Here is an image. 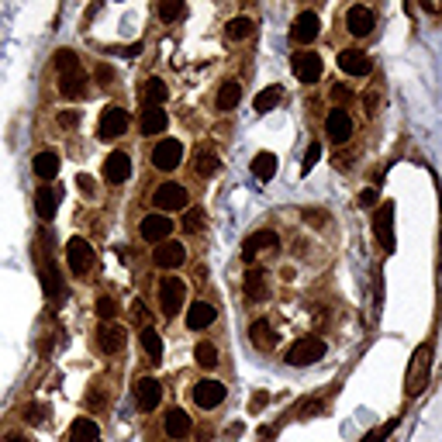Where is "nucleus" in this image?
<instances>
[{
  "label": "nucleus",
  "mask_w": 442,
  "mask_h": 442,
  "mask_svg": "<svg viewBox=\"0 0 442 442\" xmlns=\"http://www.w3.org/2000/svg\"><path fill=\"white\" fill-rule=\"evenodd\" d=\"M429 370H432V342H422L411 356V363H408V377H404V394L408 397H418L429 387Z\"/></svg>",
  "instance_id": "nucleus-1"
},
{
  "label": "nucleus",
  "mask_w": 442,
  "mask_h": 442,
  "mask_svg": "<svg viewBox=\"0 0 442 442\" xmlns=\"http://www.w3.org/2000/svg\"><path fill=\"white\" fill-rule=\"evenodd\" d=\"M183 301H187V283L180 276H163L159 280V311L166 318H173L183 308Z\"/></svg>",
  "instance_id": "nucleus-2"
},
{
  "label": "nucleus",
  "mask_w": 442,
  "mask_h": 442,
  "mask_svg": "<svg viewBox=\"0 0 442 442\" xmlns=\"http://www.w3.org/2000/svg\"><path fill=\"white\" fill-rule=\"evenodd\" d=\"M325 356V342L318 336H308V339H297L290 349H287V363L290 366H311Z\"/></svg>",
  "instance_id": "nucleus-3"
},
{
  "label": "nucleus",
  "mask_w": 442,
  "mask_h": 442,
  "mask_svg": "<svg viewBox=\"0 0 442 442\" xmlns=\"http://www.w3.org/2000/svg\"><path fill=\"white\" fill-rule=\"evenodd\" d=\"M225 384L221 380H197L194 387H190V401L197 404V408H204V411H211V408H218L221 401H225Z\"/></svg>",
  "instance_id": "nucleus-4"
},
{
  "label": "nucleus",
  "mask_w": 442,
  "mask_h": 442,
  "mask_svg": "<svg viewBox=\"0 0 442 442\" xmlns=\"http://www.w3.org/2000/svg\"><path fill=\"white\" fill-rule=\"evenodd\" d=\"M318 31H322L318 14H315V10H301V14L294 17V24H290V42H294V45H311V42L318 38Z\"/></svg>",
  "instance_id": "nucleus-5"
},
{
  "label": "nucleus",
  "mask_w": 442,
  "mask_h": 442,
  "mask_svg": "<svg viewBox=\"0 0 442 442\" xmlns=\"http://www.w3.org/2000/svg\"><path fill=\"white\" fill-rule=\"evenodd\" d=\"M128 132V111H121V107H104L100 111V125H97V135L104 139V142H111V139H118V135H125Z\"/></svg>",
  "instance_id": "nucleus-6"
},
{
  "label": "nucleus",
  "mask_w": 442,
  "mask_h": 442,
  "mask_svg": "<svg viewBox=\"0 0 442 442\" xmlns=\"http://www.w3.org/2000/svg\"><path fill=\"white\" fill-rule=\"evenodd\" d=\"M290 70H294V77L301 80V84H318L322 80V56H315V52H297V56H290Z\"/></svg>",
  "instance_id": "nucleus-7"
},
{
  "label": "nucleus",
  "mask_w": 442,
  "mask_h": 442,
  "mask_svg": "<svg viewBox=\"0 0 442 442\" xmlns=\"http://www.w3.org/2000/svg\"><path fill=\"white\" fill-rule=\"evenodd\" d=\"M180 159H183V145H180L177 139H163V142L152 149V166L163 170V173H173L180 166Z\"/></svg>",
  "instance_id": "nucleus-8"
},
{
  "label": "nucleus",
  "mask_w": 442,
  "mask_h": 442,
  "mask_svg": "<svg viewBox=\"0 0 442 442\" xmlns=\"http://www.w3.org/2000/svg\"><path fill=\"white\" fill-rule=\"evenodd\" d=\"M152 200H156V207H159L163 214H170V211L187 207V190H183L180 183H159V187L152 190Z\"/></svg>",
  "instance_id": "nucleus-9"
},
{
  "label": "nucleus",
  "mask_w": 442,
  "mask_h": 442,
  "mask_svg": "<svg viewBox=\"0 0 442 442\" xmlns=\"http://www.w3.org/2000/svg\"><path fill=\"white\" fill-rule=\"evenodd\" d=\"M325 135H329L336 145L349 142V139H353V118H349L342 107H332L329 118H325Z\"/></svg>",
  "instance_id": "nucleus-10"
},
{
  "label": "nucleus",
  "mask_w": 442,
  "mask_h": 442,
  "mask_svg": "<svg viewBox=\"0 0 442 442\" xmlns=\"http://www.w3.org/2000/svg\"><path fill=\"white\" fill-rule=\"evenodd\" d=\"M66 256H70V269L73 273H90L93 269V246H90L87 239H70V246H66Z\"/></svg>",
  "instance_id": "nucleus-11"
},
{
  "label": "nucleus",
  "mask_w": 442,
  "mask_h": 442,
  "mask_svg": "<svg viewBox=\"0 0 442 442\" xmlns=\"http://www.w3.org/2000/svg\"><path fill=\"white\" fill-rule=\"evenodd\" d=\"M263 249H280V235H276V232H269V228L253 232V235L246 239V246H242V260H246V263H253Z\"/></svg>",
  "instance_id": "nucleus-12"
},
{
  "label": "nucleus",
  "mask_w": 442,
  "mask_h": 442,
  "mask_svg": "<svg viewBox=\"0 0 442 442\" xmlns=\"http://www.w3.org/2000/svg\"><path fill=\"white\" fill-rule=\"evenodd\" d=\"M183 260H187V249H183V242H173V239H166L152 249V263L159 269H177Z\"/></svg>",
  "instance_id": "nucleus-13"
},
{
  "label": "nucleus",
  "mask_w": 442,
  "mask_h": 442,
  "mask_svg": "<svg viewBox=\"0 0 442 442\" xmlns=\"http://www.w3.org/2000/svg\"><path fill=\"white\" fill-rule=\"evenodd\" d=\"M173 235V221H170V214H149V218H142V239L145 242H166Z\"/></svg>",
  "instance_id": "nucleus-14"
},
{
  "label": "nucleus",
  "mask_w": 442,
  "mask_h": 442,
  "mask_svg": "<svg viewBox=\"0 0 442 442\" xmlns=\"http://www.w3.org/2000/svg\"><path fill=\"white\" fill-rule=\"evenodd\" d=\"M159 401H163V387H159V380L142 377V380L135 384V404H139L142 411H156Z\"/></svg>",
  "instance_id": "nucleus-15"
},
{
  "label": "nucleus",
  "mask_w": 442,
  "mask_h": 442,
  "mask_svg": "<svg viewBox=\"0 0 442 442\" xmlns=\"http://www.w3.org/2000/svg\"><path fill=\"white\" fill-rule=\"evenodd\" d=\"M373 24H377V17H373V10H370V7L353 3V7L346 10V28H349V35H356V38L370 35V31H373Z\"/></svg>",
  "instance_id": "nucleus-16"
},
{
  "label": "nucleus",
  "mask_w": 442,
  "mask_h": 442,
  "mask_svg": "<svg viewBox=\"0 0 442 442\" xmlns=\"http://www.w3.org/2000/svg\"><path fill=\"white\" fill-rule=\"evenodd\" d=\"M97 342H100L104 353H121L125 342H128V332H125L118 322H104V325L97 329Z\"/></svg>",
  "instance_id": "nucleus-17"
},
{
  "label": "nucleus",
  "mask_w": 442,
  "mask_h": 442,
  "mask_svg": "<svg viewBox=\"0 0 442 442\" xmlns=\"http://www.w3.org/2000/svg\"><path fill=\"white\" fill-rule=\"evenodd\" d=\"M339 70H342V73H349V77H366V73L373 70V63H370V56H366V52H359V49H346V52H339Z\"/></svg>",
  "instance_id": "nucleus-18"
},
{
  "label": "nucleus",
  "mask_w": 442,
  "mask_h": 442,
  "mask_svg": "<svg viewBox=\"0 0 442 442\" xmlns=\"http://www.w3.org/2000/svg\"><path fill=\"white\" fill-rule=\"evenodd\" d=\"M214 318H218L214 304H207V301H194L190 311H187V329H190V332H200V329L214 325Z\"/></svg>",
  "instance_id": "nucleus-19"
},
{
  "label": "nucleus",
  "mask_w": 442,
  "mask_h": 442,
  "mask_svg": "<svg viewBox=\"0 0 442 442\" xmlns=\"http://www.w3.org/2000/svg\"><path fill=\"white\" fill-rule=\"evenodd\" d=\"M128 177H132V159L125 152H111L104 159V180L107 183H125Z\"/></svg>",
  "instance_id": "nucleus-20"
},
{
  "label": "nucleus",
  "mask_w": 442,
  "mask_h": 442,
  "mask_svg": "<svg viewBox=\"0 0 442 442\" xmlns=\"http://www.w3.org/2000/svg\"><path fill=\"white\" fill-rule=\"evenodd\" d=\"M390 218H394V207H390V204H384V207L377 211V218H373V232H377V239L384 242L387 253L394 249V221H390Z\"/></svg>",
  "instance_id": "nucleus-21"
},
{
  "label": "nucleus",
  "mask_w": 442,
  "mask_h": 442,
  "mask_svg": "<svg viewBox=\"0 0 442 442\" xmlns=\"http://www.w3.org/2000/svg\"><path fill=\"white\" fill-rule=\"evenodd\" d=\"M163 425H166V436H170V439H187V436L194 432L190 415H187V411H180V408H170V411H166Z\"/></svg>",
  "instance_id": "nucleus-22"
},
{
  "label": "nucleus",
  "mask_w": 442,
  "mask_h": 442,
  "mask_svg": "<svg viewBox=\"0 0 442 442\" xmlns=\"http://www.w3.org/2000/svg\"><path fill=\"white\" fill-rule=\"evenodd\" d=\"M35 211H38L42 221H52L56 211H59V190H56V187H42V190L35 194Z\"/></svg>",
  "instance_id": "nucleus-23"
},
{
  "label": "nucleus",
  "mask_w": 442,
  "mask_h": 442,
  "mask_svg": "<svg viewBox=\"0 0 442 442\" xmlns=\"http://www.w3.org/2000/svg\"><path fill=\"white\" fill-rule=\"evenodd\" d=\"M42 287H45V297L49 301H63L66 297V283H63L59 269L52 263H42Z\"/></svg>",
  "instance_id": "nucleus-24"
},
{
  "label": "nucleus",
  "mask_w": 442,
  "mask_h": 442,
  "mask_svg": "<svg viewBox=\"0 0 442 442\" xmlns=\"http://www.w3.org/2000/svg\"><path fill=\"white\" fill-rule=\"evenodd\" d=\"M249 342H253L256 349H263V353H269V349L276 346V332H273V325H269L266 318L253 322V329H249Z\"/></svg>",
  "instance_id": "nucleus-25"
},
{
  "label": "nucleus",
  "mask_w": 442,
  "mask_h": 442,
  "mask_svg": "<svg viewBox=\"0 0 442 442\" xmlns=\"http://www.w3.org/2000/svg\"><path fill=\"white\" fill-rule=\"evenodd\" d=\"M166 97H170L166 80H159V77L145 80V87H142V104H145V107H163V104H166Z\"/></svg>",
  "instance_id": "nucleus-26"
},
{
  "label": "nucleus",
  "mask_w": 442,
  "mask_h": 442,
  "mask_svg": "<svg viewBox=\"0 0 442 442\" xmlns=\"http://www.w3.org/2000/svg\"><path fill=\"white\" fill-rule=\"evenodd\" d=\"M166 125H170V114L166 111H159V107H149L145 114H142V135H163L166 132Z\"/></svg>",
  "instance_id": "nucleus-27"
},
{
  "label": "nucleus",
  "mask_w": 442,
  "mask_h": 442,
  "mask_svg": "<svg viewBox=\"0 0 442 442\" xmlns=\"http://www.w3.org/2000/svg\"><path fill=\"white\" fill-rule=\"evenodd\" d=\"M246 297L249 301H266L269 297V283H266L263 269H249L246 273Z\"/></svg>",
  "instance_id": "nucleus-28"
},
{
  "label": "nucleus",
  "mask_w": 442,
  "mask_h": 442,
  "mask_svg": "<svg viewBox=\"0 0 442 442\" xmlns=\"http://www.w3.org/2000/svg\"><path fill=\"white\" fill-rule=\"evenodd\" d=\"M31 166H35V173L42 180H52L59 173V152H52V149H45V152H38L35 159H31Z\"/></svg>",
  "instance_id": "nucleus-29"
},
{
  "label": "nucleus",
  "mask_w": 442,
  "mask_h": 442,
  "mask_svg": "<svg viewBox=\"0 0 442 442\" xmlns=\"http://www.w3.org/2000/svg\"><path fill=\"white\" fill-rule=\"evenodd\" d=\"M70 442H100V429L90 418H77L70 425Z\"/></svg>",
  "instance_id": "nucleus-30"
},
{
  "label": "nucleus",
  "mask_w": 442,
  "mask_h": 442,
  "mask_svg": "<svg viewBox=\"0 0 442 442\" xmlns=\"http://www.w3.org/2000/svg\"><path fill=\"white\" fill-rule=\"evenodd\" d=\"M239 100H242V84L239 80L221 84V90H218V111H235Z\"/></svg>",
  "instance_id": "nucleus-31"
},
{
  "label": "nucleus",
  "mask_w": 442,
  "mask_h": 442,
  "mask_svg": "<svg viewBox=\"0 0 442 442\" xmlns=\"http://www.w3.org/2000/svg\"><path fill=\"white\" fill-rule=\"evenodd\" d=\"M52 66H56L63 77H70V73H80V56H77L73 49H59V52L52 56Z\"/></svg>",
  "instance_id": "nucleus-32"
},
{
  "label": "nucleus",
  "mask_w": 442,
  "mask_h": 442,
  "mask_svg": "<svg viewBox=\"0 0 442 442\" xmlns=\"http://www.w3.org/2000/svg\"><path fill=\"white\" fill-rule=\"evenodd\" d=\"M276 166H280V163H276L273 152H256V156H253V177L256 180H269L276 173Z\"/></svg>",
  "instance_id": "nucleus-33"
},
{
  "label": "nucleus",
  "mask_w": 442,
  "mask_h": 442,
  "mask_svg": "<svg viewBox=\"0 0 442 442\" xmlns=\"http://www.w3.org/2000/svg\"><path fill=\"white\" fill-rule=\"evenodd\" d=\"M59 93L70 97V100H73V97H84V93H87V77H84V73L63 77V80H59Z\"/></svg>",
  "instance_id": "nucleus-34"
},
{
  "label": "nucleus",
  "mask_w": 442,
  "mask_h": 442,
  "mask_svg": "<svg viewBox=\"0 0 442 442\" xmlns=\"http://www.w3.org/2000/svg\"><path fill=\"white\" fill-rule=\"evenodd\" d=\"M218 166H221V159H218L214 152H207V149L194 152V170H197L200 177H214V173H218Z\"/></svg>",
  "instance_id": "nucleus-35"
},
{
  "label": "nucleus",
  "mask_w": 442,
  "mask_h": 442,
  "mask_svg": "<svg viewBox=\"0 0 442 442\" xmlns=\"http://www.w3.org/2000/svg\"><path fill=\"white\" fill-rule=\"evenodd\" d=\"M280 100H283V90H280V87H266V90H260V93H256L253 107H256L260 114H266V111H273Z\"/></svg>",
  "instance_id": "nucleus-36"
},
{
  "label": "nucleus",
  "mask_w": 442,
  "mask_h": 442,
  "mask_svg": "<svg viewBox=\"0 0 442 442\" xmlns=\"http://www.w3.org/2000/svg\"><path fill=\"white\" fill-rule=\"evenodd\" d=\"M225 35H228L232 42H242V38H249V35H253V21H249V17H235V21H228Z\"/></svg>",
  "instance_id": "nucleus-37"
},
{
  "label": "nucleus",
  "mask_w": 442,
  "mask_h": 442,
  "mask_svg": "<svg viewBox=\"0 0 442 442\" xmlns=\"http://www.w3.org/2000/svg\"><path fill=\"white\" fill-rule=\"evenodd\" d=\"M142 346H145V353L152 356V359L163 356V339H159L156 329H142Z\"/></svg>",
  "instance_id": "nucleus-38"
},
{
  "label": "nucleus",
  "mask_w": 442,
  "mask_h": 442,
  "mask_svg": "<svg viewBox=\"0 0 442 442\" xmlns=\"http://www.w3.org/2000/svg\"><path fill=\"white\" fill-rule=\"evenodd\" d=\"M118 311H121V304H118L114 297H107V294H104V297L97 301V315H100V322H114V318H118Z\"/></svg>",
  "instance_id": "nucleus-39"
},
{
  "label": "nucleus",
  "mask_w": 442,
  "mask_h": 442,
  "mask_svg": "<svg viewBox=\"0 0 442 442\" xmlns=\"http://www.w3.org/2000/svg\"><path fill=\"white\" fill-rule=\"evenodd\" d=\"M194 359H197V363H200L204 370H211V366L218 363V349H214L211 342H200V346L194 349Z\"/></svg>",
  "instance_id": "nucleus-40"
},
{
  "label": "nucleus",
  "mask_w": 442,
  "mask_h": 442,
  "mask_svg": "<svg viewBox=\"0 0 442 442\" xmlns=\"http://www.w3.org/2000/svg\"><path fill=\"white\" fill-rule=\"evenodd\" d=\"M204 228V211L200 207H187V214H183V232H200Z\"/></svg>",
  "instance_id": "nucleus-41"
},
{
  "label": "nucleus",
  "mask_w": 442,
  "mask_h": 442,
  "mask_svg": "<svg viewBox=\"0 0 442 442\" xmlns=\"http://www.w3.org/2000/svg\"><path fill=\"white\" fill-rule=\"evenodd\" d=\"M156 10H159V17H163V21H177V17H183V10H187V7H183V3H177V0H170V3L163 0Z\"/></svg>",
  "instance_id": "nucleus-42"
},
{
  "label": "nucleus",
  "mask_w": 442,
  "mask_h": 442,
  "mask_svg": "<svg viewBox=\"0 0 442 442\" xmlns=\"http://www.w3.org/2000/svg\"><path fill=\"white\" fill-rule=\"evenodd\" d=\"M301 218H304L311 228H322V225L329 221V211H322V207H304V211H301Z\"/></svg>",
  "instance_id": "nucleus-43"
},
{
  "label": "nucleus",
  "mask_w": 442,
  "mask_h": 442,
  "mask_svg": "<svg viewBox=\"0 0 442 442\" xmlns=\"http://www.w3.org/2000/svg\"><path fill=\"white\" fill-rule=\"evenodd\" d=\"M45 415H49V408H45V404H38V401L24 408V422H28V425H42V422H45Z\"/></svg>",
  "instance_id": "nucleus-44"
},
{
  "label": "nucleus",
  "mask_w": 442,
  "mask_h": 442,
  "mask_svg": "<svg viewBox=\"0 0 442 442\" xmlns=\"http://www.w3.org/2000/svg\"><path fill=\"white\" fill-rule=\"evenodd\" d=\"M318 159H322V145H318V142H311V145H308V152H304V159H301V170H304V173H311Z\"/></svg>",
  "instance_id": "nucleus-45"
},
{
  "label": "nucleus",
  "mask_w": 442,
  "mask_h": 442,
  "mask_svg": "<svg viewBox=\"0 0 442 442\" xmlns=\"http://www.w3.org/2000/svg\"><path fill=\"white\" fill-rule=\"evenodd\" d=\"M394 429H397V418H390L387 425H380V429H373V432H370V436H366V439H363V442H384V439H387V436H390V432H394Z\"/></svg>",
  "instance_id": "nucleus-46"
},
{
  "label": "nucleus",
  "mask_w": 442,
  "mask_h": 442,
  "mask_svg": "<svg viewBox=\"0 0 442 442\" xmlns=\"http://www.w3.org/2000/svg\"><path fill=\"white\" fill-rule=\"evenodd\" d=\"M318 411H325V401H304V404L297 408V418H311V415H318Z\"/></svg>",
  "instance_id": "nucleus-47"
},
{
  "label": "nucleus",
  "mask_w": 442,
  "mask_h": 442,
  "mask_svg": "<svg viewBox=\"0 0 442 442\" xmlns=\"http://www.w3.org/2000/svg\"><path fill=\"white\" fill-rule=\"evenodd\" d=\"M77 121H80L77 111H59V125H63V128H77Z\"/></svg>",
  "instance_id": "nucleus-48"
},
{
  "label": "nucleus",
  "mask_w": 442,
  "mask_h": 442,
  "mask_svg": "<svg viewBox=\"0 0 442 442\" xmlns=\"http://www.w3.org/2000/svg\"><path fill=\"white\" fill-rule=\"evenodd\" d=\"M77 187H80L84 194H93V190H97V183H93V177H87V173H80V177H77Z\"/></svg>",
  "instance_id": "nucleus-49"
},
{
  "label": "nucleus",
  "mask_w": 442,
  "mask_h": 442,
  "mask_svg": "<svg viewBox=\"0 0 442 442\" xmlns=\"http://www.w3.org/2000/svg\"><path fill=\"white\" fill-rule=\"evenodd\" d=\"M377 204V190H363L359 194V207H373Z\"/></svg>",
  "instance_id": "nucleus-50"
},
{
  "label": "nucleus",
  "mask_w": 442,
  "mask_h": 442,
  "mask_svg": "<svg viewBox=\"0 0 442 442\" xmlns=\"http://www.w3.org/2000/svg\"><path fill=\"white\" fill-rule=\"evenodd\" d=\"M332 97H336V100H349V97H353V90L339 84V87H332Z\"/></svg>",
  "instance_id": "nucleus-51"
},
{
  "label": "nucleus",
  "mask_w": 442,
  "mask_h": 442,
  "mask_svg": "<svg viewBox=\"0 0 442 442\" xmlns=\"http://www.w3.org/2000/svg\"><path fill=\"white\" fill-rule=\"evenodd\" d=\"M266 401H269V394H263V390H260V394L253 397V404H249V411H260V408H263Z\"/></svg>",
  "instance_id": "nucleus-52"
},
{
  "label": "nucleus",
  "mask_w": 442,
  "mask_h": 442,
  "mask_svg": "<svg viewBox=\"0 0 442 442\" xmlns=\"http://www.w3.org/2000/svg\"><path fill=\"white\" fill-rule=\"evenodd\" d=\"M97 80H100V84H111V80H114V73H111L107 66H97Z\"/></svg>",
  "instance_id": "nucleus-53"
},
{
  "label": "nucleus",
  "mask_w": 442,
  "mask_h": 442,
  "mask_svg": "<svg viewBox=\"0 0 442 442\" xmlns=\"http://www.w3.org/2000/svg\"><path fill=\"white\" fill-rule=\"evenodd\" d=\"M7 442H28L24 436H7Z\"/></svg>",
  "instance_id": "nucleus-54"
}]
</instances>
